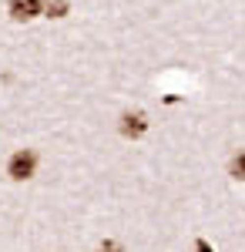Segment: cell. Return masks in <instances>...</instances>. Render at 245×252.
Wrapping results in <instances>:
<instances>
[{"label":"cell","mask_w":245,"mask_h":252,"mask_svg":"<svg viewBox=\"0 0 245 252\" xmlns=\"http://www.w3.org/2000/svg\"><path fill=\"white\" fill-rule=\"evenodd\" d=\"M34 168H37V155H34V152H17V155L10 158V165H7L10 178H17V182L31 178V175H34Z\"/></svg>","instance_id":"cell-1"},{"label":"cell","mask_w":245,"mask_h":252,"mask_svg":"<svg viewBox=\"0 0 245 252\" xmlns=\"http://www.w3.org/2000/svg\"><path fill=\"white\" fill-rule=\"evenodd\" d=\"M40 14V0H10V17L14 20H34Z\"/></svg>","instance_id":"cell-2"},{"label":"cell","mask_w":245,"mask_h":252,"mask_svg":"<svg viewBox=\"0 0 245 252\" xmlns=\"http://www.w3.org/2000/svg\"><path fill=\"white\" fill-rule=\"evenodd\" d=\"M145 128H148V121H145V115H138V111H134V115H124V118H121V131H124L128 138L145 135Z\"/></svg>","instance_id":"cell-3"},{"label":"cell","mask_w":245,"mask_h":252,"mask_svg":"<svg viewBox=\"0 0 245 252\" xmlns=\"http://www.w3.org/2000/svg\"><path fill=\"white\" fill-rule=\"evenodd\" d=\"M64 10H67L64 0H51V3H47V17H64Z\"/></svg>","instance_id":"cell-4"},{"label":"cell","mask_w":245,"mask_h":252,"mask_svg":"<svg viewBox=\"0 0 245 252\" xmlns=\"http://www.w3.org/2000/svg\"><path fill=\"white\" fill-rule=\"evenodd\" d=\"M232 175H235V178H245V152L232 158Z\"/></svg>","instance_id":"cell-5"},{"label":"cell","mask_w":245,"mask_h":252,"mask_svg":"<svg viewBox=\"0 0 245 252\" xmlns=\"http://www.w3.org/2000/svg\"><path fill=\"white\" fill-rule=\"evenodd\" d=\"M97 252H121V249H118L114 242H104V246H101V249H97Z\"/></svg>","instance_id":"cell-6"},{"label":"cell","mask_w":245,"mask_h":252,"mask_svg":"<svg viewBox=\"0 0 245 252\" xmlns=\"http://www.w3.org/2000/svg\"><path fill=\"white\" fill-rule=\"evenodd\" d=\"M198 252H212V249L205 246V242H202V239H198Z\"/></svg>","instance_id":"cell-7"}]
</instances>
